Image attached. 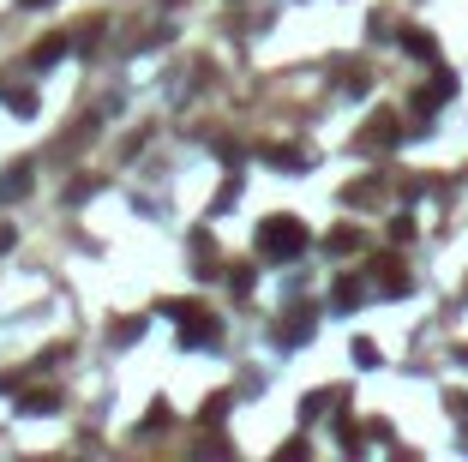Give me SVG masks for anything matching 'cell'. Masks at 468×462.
<instances>
[{"label": "cell", "instance_id": "obj_4", "mask_svg": "<svg viewBox=\"0 0 468 462\" xmlns=\"http://www.w3.org/2000/svg\"><path fill=\"white\" fill-rule=\"evenodd\" d=\"M372 133H367V144H379V150H390V144H396V115H385V108H379V115H372Z\"/></svg>", "mask_w": 468, "mask_h": 462}, {"label": "cell", "instance_id": "obj_13", "mask_svg": "<svg viewBox=\"0 0 468 462\" xmlns=\"http://www.w3.org/2000/svg\"><path fill=\"white\" fill-rule=\"evenodd\" d=\"M6 108H13V115H30L37 97H30V90H6Z\"/></svg>", "mask_w": 468, "mask_h": 462}, {"label": "cell", "instance_id": "obj_8", "mask_svg": "<svg viewBox=\"0 0 468 462\" xmlns=\"http://www.w3.org/2000/svg\"><path fill=\"white\" fill-rule=\"evenodd\" d=\"M66 55V37H42L37 48H30V66H55Z\"/></svg>", "mask_w": 468, "mask_h": 462}, {"label": "cell", "instance_id": "obj_5", "mask_svg": "<svg viewBox=\"0 0 468 462\" xmlns=\"http://www.w3.org/2000/svg\"><path fill=\"white\" fill-rule=\"evenodd\" d=\"M259 157L277 162V168H306V150H294V144H265Z\"/></svg>", "mask_w": 468, "mask_h": 462}, {"label": "cell", "instance_id": "obj_15", "mask_svg": "<svg viewBox=\"0 0 468 462\" xmlns=\"http://www.w3.org/2000/svg\"><path fill=\"white\" fill-rule=\"evenodd\" d=\"M19 408H24V415H42V408H55V390H37V397H24Z\"/></svg>", "mask_w": 468, "mask_h": 462}, {"label": "cell", "instance_id": "obj_11", "mask_svg": "<svg viewBox=\"0 0 468 462\" xmlns=\"http://www.w3.org/2000/svg\"><path fill=\"white\" fill-rule=\"evenodd\" d=\"M228 288H234V301L252 295V264H228Z\"/></svg>", "mask_w": 468, "mask_h": 462}, {"label": "cell", "instance_id": "obj_9", "mask_svg": "<svg viewBox=\"0 0 468 462\" xmlns=\"http://www.w3.org/2000/svg\"><path fill=\"white\" fill-rule=\"evenodd\" d=\"M24 192H30V168H13V175H6V186H0V204H13V199H24Z\"/></svg>", "mask_w": 468, "mask_h": 462}, {"label": "cell", "instance_id": "obj_2", "mask_svg": "<svg viewBox=\"0 0 468 462\" xmlns=\"http://www.w3.org/2000/svg\"><path fill=\"white\" fill-rule=\"evenodd\" d=\"M163 312H168L174 324H181V342H186V348H210V342L223 337V324L210 319L204 306H186V301H163Z\"/></svg>", "mask_w": 468, "mask_h": 462}, {"label": "cell", "instance_id": "obj_17", "mask_svg": "<svg viewBox=\"0 0 468 462\" xmlns=\"http://www.w3.org/2000/svg\"><path fill=\"white\" fill-rule=\"evenodd\" d=\"M336 439H343V450H361V426L343 421V426H336Z\"/></svg>", "mask_w": 468, "mask_h": 462}, {"label": "cell", "instance_id": "obj_12", "mask_svg": "<svg viewBox=\"0 0 468 462\" xmlns=\"http://www.w3.org/2000/svg\"><path fill=\"white\" fill-rule=\"evenodd\" d=\"M325 246H330V252H361V228H336Z\"/></svg>", "mask_w": 468, "mask_h": 462}, {"label": "cell", "instance_id": "obj_7", "mask_svg": "<svg viewBox=\"0 0 468 462\" xmlns=\"http://www.w3.org/2000/svg\"><path fill=\"white\" fill-rule=\"evenodd\" d=\"M361 295H367V288H361V277H336V288H330V301L343 306V312H348V306H361Z\"/></svg>", "mask_w": 468, "mask_h": 462}, {"label": "cell", "instance_id": "obj_18", "mask_svg": "<svg viewBox=\"0 0 468 462\" xmlns=\"http://www.w3.org/2000/svg\"><path fill=\"white\" fill-rule=\"evenodd\" d=\"M30 6H37V0H30Z\"/></svg>", "mask_w": 468, "mask_h": 462}, {"label": "cell", "instance_id": "obj_16", "mask_svg": "<svg viewBox=\"0 0 468 462\" xmlns=\"http://www.w3.org/2000/svg\"><path fill=\"white\" fill-rule=\"evenodd\" d=\"M234 199H241V181L228 175V181H223V192H217V204H210V210H228V204H234Z\"/></svg>", "mask_w": 468, "mask_h": 462}, {"label": "cell", "instance_id": "obj_3", "mask_svg": "<svg viewBox=\"0 0 468 462\" xmlns=\"http://www.w3.org/2000/svg\"><path fill=\"white\" fill-rule=\"evenodd\" d=\"M450 97H456V79H450V73H438L432 84H421V90H414V108H421V115H432V108H438V102H450Z\"/></svg>", "mask_w": 468, "mask_h": 462}, {"label": "cell", "instance_id": "obj_1", "mask_svg": "<svg viewBox=\"0 0 468 462\" xmlns=\"http://www.w3.org/2000/svg\"><path fill=\"white\" fill-rule=\"evenodd\" d=\"M306 241H312V235H306L301 217H270L265 228H259V252H265V259H301Z\"/></svg>", "mask_w": 468, "mask_h": 462}, {"label": "cell", "instance_id": "obj_10", "mask_svg": "<svg viewBox=\"0 0 468 462\" xmlns=\"http://www.w3.org/2000/svg\"><path fill=\"white\" fill-rule=\"evenodd\" d=\"M270 337H277V342H288V348H294V342H306V337H312V319H294V324H277V330H270Z\"/></svg>", "mask_w": 468, "mask_h": 462}, {"label": "cell", "instance_id": "obj_6", "mask_svg": "<svg viewBox=\"0 0 468 462\" xmlns=\"http://www.w3.org/2000/svg\"><path fill=\"white\" fill-rule=\"evenodd\" d=\"M403 48L414 55V61H432V55H438V42H432V30H403Z\"/></svg>", "mask_w": 468, "mask_h": 462}, {"label": "cell", "instance_id": "obj_14", "mask_svg": "<svg viewBox=\"0 0 468 462\" xmlns=\"http://www.w3.org/2000/svg\"><path fill=\"white\" fill-rule=\"evenodd\" d=\"M348 355H354V361H361V366H379V348H372L367 337H354V348H348Z\"/></svg>", "mask_w": 468, "mask_h": 462}]
</instances>
